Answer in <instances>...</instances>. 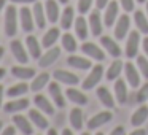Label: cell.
I'll list each match as a JSON object with an SVG mask.
<instances>
[{
    "instance_id": "1",
    "label": "cell",
    "mask_w": 148,
    "mask_h": 135,
    "mask_svg": "<svg viewBox=\"0 0 148 135\" xmlns=\"http://www.w3.org/2000/svg\"><path fill=\"white\" fill-rule=\"evenodd\" d=\"M18 32V11L13 5L5 10V33L8 37H14Z\"/></svg>"
},
{
    "instance_id": "2",
    "label": "cell",
    "mask_w": 148,
    "mask_h": 135,
    "mask_svg": "<svg viewBox=\"0 0 148 135\" xmlns=\"http://www.w3.org/2000/svg\"><path fill=\"white\" fill-rule=\"evenodd\" d=\"M102 75H103V67L102 65L92 67V72H89V75L86 76V80L83 81V89L89 91V89H92L94 86H97L99 81L102 80Z\"/></svg>"
},
{
    "instance_id": "3",
    "label": "cell",
    "mask_w": 148,
    "mask_h": 135,
    "mask_svg": "<svg viewBox=\"0 0 148 135\" xmlns=\"http://www.w3.org/2000/svg\"><path fill=\"white\" fill-rule=\"evenodd\" d=\"M138 45H140V33L137 30H131L127 37V42H126V56L129 59L135 57L138 52Z\"/></svg>"
},
{
    "instance_id": "4",
    "label": "cell",
    "mask_w": 148,
    "mask_h": 135,
    "mask_svg": "<svg viewBox=\"0 0 148 135\" xmlns=\"http://www.w3.org/2000/svg\"><path fill=\"white\" fill-rule=\"evenodd\" d=\"M81 51L88 56V57L94 59V61H103L105 59V52L100 46H97L96 43H91V42H84L81 45Z\"/></svg>"
},
{
    "instance_id": "5",
    "label": "cell",
    "mask_w": 148,
    "mask_h": 135,
    "mask_svg": "<svg viewBox=\"0 0 148 135\" xmlns=\"http://www.w3.org/2000/svg\"><path fill=\"white\" fill-rule=\"evenodd\" d=\"M124 73H126V81L131 84V87H138L140 86V70L131 62L124 64Z\"/></svg>"
},
{
    "instance_id": "6",
    "label": "cell",
    "mask_w": 148,
    "mask_h": 135,
    "mask_svg": "<svg viewBox=\"0 0 148 135\" xmlns=\"http://www.w3.org/2000/svg\"><path fill=\"white\" fill-rule=\"evenodd\" d=\"M19 22L24 32H32L34 26H35V19H34L32 10H29L27 7H23L19 10Z\"/></svg>"
},
{
    "instance_id": "7",
    "label": "cell",
    "mask_w": 148,
    "mask_h": 135,
    "mask_svg": "<svg viewBox=\"0 0 148 135\" xmlns=\"http://www.w3.org/2000/svg\"><path fill=\"white\" fill-rule=\"evenodd\" d=\"M129 27H131V19H129L127 14H123V16L118 18V22L115 26V38L118 40H123L126 38V35L129 33Z\"/></svg>"
},
{
    "instance_id": "8",
    "label": "cell",
    "mask_w": 148,
    "mask_h": 135,
    "mask_svg": "<svg viewBox=\"0 0 148 135\" xmlns=\"http://www.w3.org/2000/svg\"><path fill=\"white\" fill-rule=\"evenodd\" d=\"M100 45L105 48V51L108 52L112 57H115V59H118L119 56H121V48L118 46V43H116V40L115 38H112V37H108V35H103V37H100Z\"/></svg>"
},
{
    "instance_id": "9",
    "label": "cell",
    "mask_w": 148,
    "mask_h": 135,
    "mask_svg": "<svg viewBox=\"0 0 148 135\" xmlns=\"http://www.w3.org/2000/svg\"><path fill=\"white\" fill-rule=\"evenodd\" d=\"M13 122H14V125H16V129L23 135H32L34 134L32 121H30L29 118H26V116H23V115H14Z\"/></svg>"
},
{
    "instance_id": "10",
    "label": "cell",
    "mask_w": 148,
    "mask_h": 135,
    "mask_svg": "<svg viewBox=\"0 0 148 135\" xmlns=\"http://www.w3.org/2000/svg\"><path fill=\"white\" fill-rule=\"evenodd\" d=\"M59 56H61V49H59L58 46H54V48H48V51H46L45 54H42V57L38 59V65L42 68L49 67V65H53L56 61H58Z\"/></svg>"
},
{
    "instance_id": "11",
    "label": "cell",
    "mask_w": 148,
    "mask_h": 135,
    "mask_svg": "<svg viewBox=\"0 0 148 135\" xmlns=\"http://www.w3.org/2000/svg\"><path fill=\"white\" fill-rule=\"evenodd\" d=\"M113 118V115L110 111H102V113H97V115H94L92 118L88 121V129L89 130H94V129H99L102 127L103 124H107V122H110Z\"/></svg>"
},
{
    "instance_id": "12",
    "label": "cell",
    "mask_w": 148,
    "mask_h": 135,
    "mask_svg": "<svg viewBox=\"0 0 148 135\" xmlns=\"http://www.w3.org/2000/svg\"><path fill=\"white\" fill-rule=\"evenodd\" d=\"M53 76H54V80L58 81V83L69 84V86H75V84H78V81H80V78H78L77 75L72 73V72H67V70H56L54 73H53Z\"/></svg>"
},
{
    "instance_id": "13",
    "label": "cell",
    "mask_w": 148,
    "mask_h": 135,
    "mask_svg": "<svg viewBox=\"0 0 148 135\" xmlns=\"http://www.w3.org/2000/svg\"><path fill=\"white\" fill-rule=\"evenodd\" d=\"M10 48H11V52H13L14 59H16L19 64H26V62L29 61V54H27L26 48L23 46V42L13 40V42L10 43Z\"/></svg>"
},
{
    "instance_id": "14",
    "label": "cell",
    "mask_w": 148,
    "mask_h": 135,
    "mask_svg": "<svg viewBox=\"0 0 148 135\" xmlns=\"http://www.w3.org/2000/svg\"><path fill=\"white\" fill-rule=\"evenodd\" d=\"M118 16V2L112 0L108 5L105 7V16H103V26L105 27H112L116 21Z\"/></svg>"
},
{
    "instance_id": "15",
    "label": "cell",
    "mask_w": 148,
    "mask_h": 135,
    "mask_svg": "<svg viewBox=\"0 0 148 135\" xmlns=\"http://www.w3.org/2000/svg\"><path fill=\"white\" fill-rule=\"evenodd\" d=\"M34 103H35V106L40 110V111H43L45 115H54V106H53V103L48 100V97H45L43 94H37L35 97H34Z\"/></svg>"
},
{
    "instance_id": "16",
    "label": "cell",
    "mask_w": 148,
    "mask_h": 135,
    "mask_svg": "<svg viewBox=\"0 0 148 135\" xmlns=\"http://www.w3.org/2000/svg\"><path fill=\"white\" fill-rule=\"evenodd\" d=\"M48 91H49V95H51L53 100H54L56 106H59V108L65 106V97H64V94H62V91H61V86H59L56 81H53V83L48 84Z\"/></svg>"
},
{
    "instance_id": "17",
    "label": "cell",
    "mask_w": 148,
    "mask_h": 135,
    "mask_svg": "<svg viewBox=\"0 0 148 135\" xmlns=\"http://www.w3.org/2000/svg\"><path fill=\"white\" fill-rule=\"evenodd\" d=\"M73 26H75V33H77V37L84 42V40L88 38V35H89V22L80 14V16L75 19Z\"/></svg>"
},
{
    "instance_id": "18",
    "label": "cell",
    "mask_w": 148,
    "mask_h": 135,
    "mask_svg": "<svg viewBox=\"0 0 148 135\" xmlns=\"http://www.w3.org/2000/svg\"><path fill=\"white\" fill-rule=\"evenodd\" d=\"M88 22H89V29H91V32H92V35L100 37L102 29H103V21H102V18H100L99 11H91L89 21H88Z\"/></svg>"
},
{
    "instance_id": "19",
    "label": "cell",
    "mask_w": 148,
    "mask_h": 135,
    "mask_svg": "<svg viewBox=\"0 0 148 135\" xmlns=\"http://www.w3.org/2000/svg\"><path fill=\"white\" fill-rule=\"evenodd\" d=\"M32 13H34V19H35V24H37V27L38 29H45V26H46V11H45V7H43L40 2H35L34 3V10H32Z\"/></svg>"
},
{
    "instance_id": "20",
    "label": "cell",
    "mask_w": 148,
    "mask_h": 135,
    "mask_svg": "<svg viewBox=\"0 0 148 135\" xmlns=\"http://www.w3.org/2000/svg\"><path fill=\"white\" fill-rule=\"evenodd\" d=\"M27 106H29V100L27 99H13L5 103L3 110L7 113H19L23 110H27Z\"/></svg>"
},
{
    "instance_id": "21",
    "label": "cell",
    "mask_w": 148,
    "mask_h": 135,
    "mask_svg": "<svg viewBox=\"0 0 148 135\" xmlns=\"http://www.w3.org/2000/svg\"><path fill=\"white\" fill-rule=\"evenodd\" d=\"M113 89H115V99L118 100V103H126L127 102V84H126L124 80H116L115 81V86H113Z\"/></svg>"
},
{
    "instance_id": "22",
    "label": "cell",
    "mask_w": 148,
    "mask_h": 135,
    "mask_svg": "<svg viewBox=\"0 0 148 135\" xmlns=\"http://www.w3.org/2000/svg\"><path fill=\"white\" fill-rule=\"evenodd\" d=\"M147 119H148V106L147 105H142V106H138V108L132 113L131 124L134 125V127H140Z\"/></svg>"
},
{
    "instance_id": "23",
    "label": "cell",
    "mask_w": 148,
    "mask_h": 135,
    "mask_svg": "<svg viewBox=\"0 0 148 135\" xmlns=\"http://www.w3.org/2000/svg\"><path fill=\"white\" fill-rule=\"evenodd\" d=\"M26 46H27V51H29L30 57H34V59H40V57H42V46H40L37 37H34V35L27 37V38H26Z\"/></svg>"
},
{
    "instance_id": "24",
    "label": "cell",
    "mask_w": 148,
    "mask_h": 135,
    "mask_svg": "<svg viewBox=\"0 0 148 135\" xmlns=\"http://www.w3.org/2000/svg\"><path fill=\"white\" fill-rule=\"evenodd\" d=\"M67 64L73 68H78V70H89L91 68V61L86 57H81V56H69L67 57Z\"/></svg>"
},
{
    "instance_id": "25",
    "label": "cell",
    "mask_w": 148,
    "mask_h": 135,
    "mask_svg": "<svg viewBox=\"0 0 148 135\" xmlns=\"http://www.w3.org/2000/svg\"><path fill=\"white\" fill-rule=\"evenodd\" d=\"M29 119L32 121V124H35L38 129H48V119L43 116V111L37 110H29Z\"/></svg>"
},
{
    "instance_id": "26",
    "label": "cell",
    "mask_w": 148,
    "mask_h": 135,
    "mask_svg": "<svg viewBox=\"0 0 148 135\" xmlns=\"http://www.w3.org/2000/svg\"><path fill=\"white\" fill-rule=\"evenodd\" d=\"M11 73H13V76L19 78V80L26 81V80H30V78L35 76V70L30 67H23V65H14L13 68H11Z\"/></svg>"
},
{
    "instance_id": "27",
    "label": "cell",
    "mask_w": 148,
    "mask_h": 135,
    "mask_svg": "<svg viewBox=\"0 0 148 135\" xmlns=\"http://www.w3.org/2000/svg\"><path fill=\"white\" fill-rule=\"evenodd\" d=\"M59 35H61V32H59L58 27H51V29H49L45 35H43L42 46H43V48H53V46H54V43L59 40Z\"/></svg>"
},
{
    "instance_id": "28",
    "label": "cell",
    "mask_w": 148,
    "mask_h": 135,
    "mask_svg": "<svg viewBox=\"0 0 148 135\" xmlns=\"http://www.w3.org/2000/svg\"><path fill=\"white\" fill-rule=\"evenodd\" d=\"M45 11H46V18L49 22L54 24L59 19V5L56 0H46L45 3Z\"/></svg>"
},
{
    "instance_id": "29",
    "label": "cell",
    "mask_w": 148,
    "mask_h": 135,
    "mask_svg": "<svg viewBox=\"0 0 148 135\" xmlns=\"http://www.w3.org/2000/svg\"><path fill=\"white\" fill-rule=\"evenodd\" d=\"M121 72H124V64H123V62L119 61V57H118L116 61H113L112 64H110L108 70H107V80H110V81L118 80Z\"/></svg>"
},
{
    "instance_id": "30",
    "label": "cell",
    "mask_w": 148,
    "mask_h": 135,
    "mask_svg": "<svg viewBox=\"0 0 148 135\" xmlns=\"http://www.w3.org/2000/svg\"><path fill=\"white\" fill-rule=\"evenodd\" d=\"M65 95L69 97L70 102L77 103V105H86V103H88V97L84 95L81 91L75 89V87H69V89L65 91Z\"/></svg>"
},
{
    "instance_id": "31",
    "label": "cell",
    "mask_w": 148,
    "mask_h": 135,
    "mask_svg": "<svg viewBox=\"0 0 148 135\" xmlns=\"http://www.w3.org/2000/svg\"><path fill=\"white\" fill-rule=\"evenodd\" d=\"M97 97H99L100 103H102L103 106H107V108H113L115 106V97L110 94V91L107 89V87H99L97 89Z\"/></svg>"
},
{
    "instance_id": "32",
    "label": "cell",
    "mask_w": 148,
    "mask_h": 135,
    "mask_svg": "<svg viewBox=\"0 0 148 135\" xmlns=\"http://www.w3.org/2000/svg\"><path fill=\"white\" fill-rule=\"evenodd\" d=\"M75 22V14H73V8L72 7H65L64 11L61 14V27L65 30H69Z\"/></svg>"
},
{
    "instance_id": "33",
    "label": "cell",
    "mask_w": 148,
    "mask_h": 135,
    "mask_svg": "<svg viewBox=\"0 0 148 135\" xmlns=\"http://www.w3.org/2000/svg\"><path fill=\"white\" fill-rule=\"evenodd\" d=\"M46 84H49V75L43 72V73L37 75V76L34 78L32 84H30V89H32L34 92H40V91H42Z\"/></svg>"
},
{
    "instance_id": "34",
    "label": "cell",
    "mask_w": 148,
    "mask_h": 135,
    "mask_svg": "<svg viewBox=\"0 0 148 135\" xmlns=\"http://www.w3.org/2000/svg\"><path fill=\"white\" fill-rule=\"evenodd\" d=\"M134 21H135V26L137 29L140 30L142 33H148V16H145L143 11L137 10L134 13Z\"/></svg>"
},
{
    "instance_id": "35",
    "label": "cell",
    "mask_w": 148,
    "mask_h": 135,
    "mask_svg": "<svg viewBox=\"0 0 148 135\" xmlns=\"http://www.w3.org/2000/svg\"><path fill=\"white\" fill-rule=\"evenodd\" d=\"M70 124L72 127L75 129V130H80L81 127H83V111H81L80 108H73L70 111Z\"/></svg>"
},
{
    "instance_id": "36",
    "label": "cell",
    "mask_w": 148,
    "mask_h": 135,
    "mask_svg": "<svg viewBox=\"0 0 148 135\" xmlns=\"http://www.w3.org/2000/svg\"><path fill=\"white\" fill-rule=\"evenodd\" d=\"M61 42H62V46H64V49L67 52H75L77 51V40H75V37L72 35V33H64L62 35V38H61Z\"/></svg>"
},
{
    "instance_id": "37",
    "label": "cell",
    "mask_w": 148,
    "mask_h": 135,
    "mask_svg": "<svg viewBox=\"0 0 148 135\" xmlns=\"http://www.w3.org/2000/svg\"><path fill=\"white\" fill-rule=\"evenodd\" d=\"M29 91V86L26 83H18V84H13L11 87H8L7 91V95L8 97H21Z\"/></svg>"
},
{
    "instance_id": "38",
    "label": "cell",
    "mask_w": 148,
    "mask_h": 135,
    "mask_svg": "<svg viewBox=\"0 0 148 135\" xmlns=\"http://www.w3.org/2000/svg\"><path fill=\"white\" fill-rule=\"evenodd\" d=\"M137 68L140 70V73L143 75L145 80H148V57L138 56L137 57Z\"/></svg>"
},
{
    "instance_id": "39",
    "label": "cell",
    "mask_w": 148,
    "mask_h": 135,
    "mask_svg": "<svg viewBox=\"0 0 148 135\" xmlns=\"http://www.w3.org/2000/svg\"><path fill=\"white\" fill-rule=\"evenodd\" d=\"M135 100H137L138 103H145V100H148V81L140 86V89H138V92H137V99Z\"/></svg>"
},
{
    "instance_id": "40",
    "label": "cell",
    "mask_w": 148,
    "mask_h": 135,
    "mask_svg": "<svg viewBox=\"0 0 148 135\" xmlns=\"http://www.w3.org/2000/svg\"><path fill=\"white\" fill-rule=\"evenodd\" d=\"M91 5H92V0H78V11H80V14L88 13Z\"/></svg>"
},
{
    "instance_id": "41",
    "label": "cell",
    "mask_w": 148,
    "mask_h": 135,
    "mask_svg": "<svg viewBox=\"0 0 148 135\" xmlns=\"http://www.w3.org/2000/svg\"><path fill=\"white\" fill-rule=\"evenodd\" d=\"M123 10L124 11H132L134 10V0H119Z\"/></svg>"
},
{
    "instance_id": "42",
    "label": "cell",
    "mask_w": 148,
    "mask_h": 135,
    "mask_svg": "<svg viewBox=\"0 0 148 135\" xmlns=\"http://www.w3.org/2000/svg\"><path fill=\"white\" fill-rule=\"evenodd\" d=\"M0 135H16V125H14V127H13V125H8V127H5Z\"/></svg>"
},
{
    "instance_id": "43",
    "label": "cell",
    "mask_w": 148,
    "mask_h": 135,
    "mask_svg": "<svg viewBox=\"0 0 148 135\" xmlns=\"http://www.w3.org/2000/svg\"><path fill=\"white\" fill-rule=\"evenodd\" d=\"M110 135H124V127H123V125H118V127H115L110 132Z\"/></svg>"
},
{
    "instance_id": "44",
    "label": "cell",
    "mask_w": 148,
    "mask_h": 135,
    "mask_svg": "<svg viewBox=\"0 0 148 135\" xmlns=\"http://www.w3.org/2000/svg\"><path fill=\"white\" fill-rule=\"evenodd\" d=\"M108 3H110L108 0H96V7H97V10H102V8H105Z\"/></svg>"
},
{
    "instance_id": "45",
    "label": "cell",
    "mask_w": 148,
    "mask_h": 135,
    "mask_svg": "<svg viewBox=\"0 0 148 135\" xmlns=\"http://www.w3.org/2000/svg\"><path fill=\"white\" fill-rule=\"evenodd\" d=\"M129 135H147V130H145V129H140V127H137L134 132H131Z\"/></svg>"
},
{
    "instance_id": "46",
    "label": "cell",
    "mask_w": 148,
    "mask_h": 135,
    "mask_svg": "<svg viewBox=\"0 0 148 135\" xmlns=\"http://www.w3.org/2000/svg\"><path fill=\"white\" fill-rule=\"evenodd\" d=\"M13 3H21V5H27V3H35L37 0H11Z\"/></svg>"
},
{
    "instance_id": "47",
    "label": "cell",
    "mask_w": 148,
    "mask_h": 135,
    "mask_svg": "<svg viewBox=\"0 0 148 135\" xmlns=\"http://www.w3.org/2000/svg\"><path fill=\"white\" fill-rule=\"evenodd\" d=\"M143 52H145V56L148 57V37L143 38Z\"/></svg>"
},
{
    "instance_id": "48",
    "label": "cell",
    "mask_w": 148,
    "mask_h": 135,
    "mask_svg": "<svg viewBox=\"0 0 148 135\" xmlns=\"http://www.w3.org/2000/svg\"><path fill=\"white\" fill-rule=\"evenodd\" d=\"M3 92H5V89H3V86L0 84V106H2V103H3Z\"/></svg>"
},
{
    "instance_id": "49",
    "label": "cell",
    "mask_w": 148,
    "mask_h": 135,
    "mask_svg": "<svg viewBox=\"0 0 148 135\" xmlns=\"http://www.w3.org/2000/svg\"><path fill=\"white\" fill-rule=\"evenodd\" d=\"M62 135H73V132H72L70 129H64V130H62Z\"/></svg>"
},
{
    "instance_id": "50",
    "label": "cell",
    "mask_w": 148,
    "mask_h": 135,
    "mask_svg": "<svg viewBox=\"0 0 148 135\" xmlns=\"http://www.w3.org/2000/svg\"><path fill=\"white\" fill-rule=\"evenodd\" d=\"M5 75H7V70H5V68H2V67H0V80H2V78H3Z\"/></svg>"
},
{
    "instance_id": "51",
    "label": "cell",
    "mask_w": 148,
    "mask_h": 135,
    "mask_svg": "<svg viewBox=\"0 0 148 135\" xmlns=\"http://www.w3.org/2000/svg\"><path fill=\"white\" fill-rule=\"evenodd\" d=\"M46 135H58V132H56V129H48V134Z\"/></svg>"
},
{
    "instance_id": "52",
    "label": "cell",
    "mask_w": 148,
    "mask_h": 135,
    "mask_svg": "<svg viewBox=\"0 0 148 135\" xmlns=\"http://www.w3.org/2000/svg\"><path fill=\"white\" fill-rule=\"evenodd\" d=\"M5 3H7V0H0V11L3 10V7H5Z\"/></svg>"
},
{
    "instance_id": "53",
    "label": "cell",
    "mask_w": 148,
    "mask_h": 135,
    "mask_svg": "<svg viewBox=\"0 0 148 135\" xmlns=\"http://www.w3.org/2000/svg\"><path fill=\"white\" fill-rule=\"evenodd\" d=\"M3 54H5V49H3V46H0V59L3 57Z\"/></svg>"
},
{
    "instance_id": "54",
    "label": "cell",
    "mask_w": 148,
    "mask_h": 135,
    "mask_svg": "<svg viewBox=\"0 0 148 135\" xmlns=\"http://www.w3.org/2000/svg\"><path fill=\"white\" fill-rule=\"evenodd\" d=\"M58 2H61V3H64V5H67V2H69V0H58Z\"/></svg>"
},
{
    "instance_id": "55",
    "label": "cell",
    "mask_w": 148,
    "mask_h": 135,
    "mask_svg": "<svg viewBox=\"0 0 148 135\" xmlns=\"http://www.w3.org/2000/svg\"><path fill=\"white\" fill-rule=\"evenodd\" d=\"M2 127H3V124H2V121H0V134H2Z\"/></svg>"
},
{
    "instance_id": "56",
    "label": "cell",
    "mask_w": 148,
    "mask_h": 135,
    "mask_svg": "<svg viewBox=\"0 0 148 135\" xmlns=\"http://www.w3.org/2000/svg\"><path fill=\"white\" fill-rule=\"evenodd\" d=\"M138 3H143V2H147V0H137Z\"/></svg>"
},
{
    "instance_id": "57",
    "label": "cell",
    "mask_w": 148,
    "mask_h": 135,
    "mask_svg": "<svg viewBox=\"0 0 148 135\" xmlns=\"http://www.w3.org/2000/svg\"><path fill=\"white\" fill-rule=\"evenodd\" d=\"M96 135H105V134H102V132H97V134Z\"/></svg>"
},
{
    "instance_id": "58",
    "label": "cell",
    "mask_w": 148,
    "mask_h": 135,
    "mask_svg": "<svg viewBox=\"0 0 148 135\" xmlns=\"http://www.w3.org/2000/svg\"><path fill=\"white\" fill-rule=\"evenodd\" d=\"M147 16H148V2H147Z\"/></svg>"
},
{
    "instance_id": "59",
    "label": "cell",
    "mask_w": 148,
    "mask_h": 135,
    "mask_svg": "<svg viewBox=\"0 0 148 135\" xmlns=\"http://www.w3.org/2000/svg\"><path fill=\"white\" fill-rule=\"evenodd\" d=\"M81 135H89V134H88V132H83V134H81Z\"/></svg>"
}]
</instances>
